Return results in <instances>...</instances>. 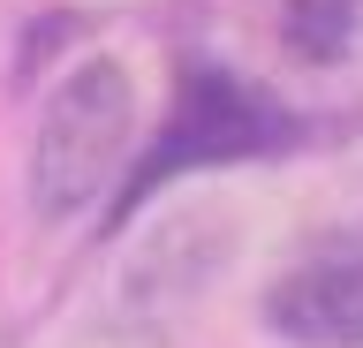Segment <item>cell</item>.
<instances>
[{"mask_svg": "<svg viewBox=\"0 0 363 348\" xmlns=\"http://www.w3.org/2000/svg\"><path fill=\"white\" fill-rule=\"evenodd\" d=\"M136 129V91L121 61H84L61 91L45 99L38 144H30V205L38 220H76L113 189L121 174V152H129Z\"/></svg>", "mask_w": 363, "mask_h": 348, "instance_id": "2", "label": "cell"}, {"mask_svg": "<svg viewBox=\"0 0 363 348\" xmlns=\"http://www.w3.org/2000/svg\"><path fill=\"white\" fill-rule=\"evenodd\" d=\"M295 137L288 106L257 84H242L220 61H189L174 84V106H167V129L152 137V152L129 167V182L113 197V228L129 220L152 189H167L174 174H197V167H227V159H265Z\"/></svg>", "mask_w": 363, "mask_h": 348, "instance_id": "1", "label": "cell"}, {"mask_svg": "<svg viewBox=\"0 0 363 348\" xmlns=\"http://www.w3.org/2000/svg\"><path fill=\"white\" fill-rule=\"evenodd\" d=\"M265 325L295 348H363V235H333L265 288Z\"/></svg>", "mask_w": 363, "mask_h": 348, "instance_id": "3", "label": "cell"}, {"mask_svg": "<svg viewBox=\"0 0 363 348\" xmlns=\"http://www.w3.org/2000/svg\"><path fill=\"white\" fill-rule=\"evenodd\" d=\"M348 23H356V0H295L280 16V38L303 61H340L348 53Z\"/></svg>", "mask_w": 363, "mask_h": 348, "instance_id": "4", "label": "cell"}]
</instances>
